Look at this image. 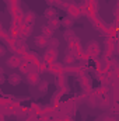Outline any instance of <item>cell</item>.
I'll return each mask as SVG.
<instances>
[{
  "instance_id": "cell-2",
  "label": "cell",
  "mask_w": 119,
  "mask_h": 121,
  "mask_svg": "<svg viewBox=\"0 0 119 121\" xmlns=\"http://www.w3.org/2000/svg\"><path fill=\"white\" fill-rule=\"evenodd\" d=\"M42 60H45L48 65L58 62V49H53V48L46 49V52H45L44 56H42Z\"/></svg>"
},
{
  "instance_id": "cell-15",
  "label": "cell",
  "mask_w": 119,
  "mask_h": 121,
  "mask_svg": "<svg viewBox=\"0 0 119 121\" xmlns=\"http://www.w3.org/2000/svg\"><path fill=\"white\" fill-rule=\"evenodd\" d=\"M44 14H45V17H46L48 20H51V18H55V17H56V10H55L53 7H48Z\"/></svg>"
},
{
  "instance_id": "cell-10",
  "label": "cell",
  "mask_w": 119,
  "mask_h": 121,
  "mask_svg": "<svg viewBox=\"0 0 119 121\" xmlns=\"http://www.w3.org/2000/svg\"><path fill=\"white\" fill-rule=\"evenodd\" d=\"M23 20H24V24L32 26L34 21H35V13H34V11H27V13H24Z\"/></svg>"
},
{
  "instance_id": "cell-26",
  "label": "cell",
  "mask_w": 119,
  "mask_h": 121,
  "mask_svg": "<svg viewBox=\"0 0 119 121\" xmlns=\"http://www.w3.org/2000/svg\"><path fill=\"white\" fill-rule=\"evenodd\" d=\"M4 80H6V79H4V76H3V75H0V85H3V83H4Z\"/></svg>"
},
{
  "instance_id": "cell-21",
  "label": "cell",
  "mask_w": 119,
  "mask_h": 121,
  "mask_svg": "<svg viewBox=\"0 0 119 121\" xmlns=\"http://www.w3.org/2000/svg\"><path fill=\"white\" fill-rule=\"evenodd\" d=\"M48 44H49V47L51 48H53V49H58V47H59V41L56 39V38H51V41H48Z\"/></svg>"
},
{
  "instance_id": "cell-27",
  "label": "cell",
  "mask_w": 119,
  "mask_h": 121,
  "mask_svg": "<svg viewBox=\"0 0 119 121\" xmlns=\"http://www.w3.org/2000/svg\"><path fill=\"white\" fill-rule=\"evenodd\" d=\"M104 121H116L115 118H111V117H108V118H105Z\"/></svg>"
},
{
  "instance_id": "cell-23",
  "label": "cell",
  "mask_w": 119,
  "mask_h": 121,
  "mask_svg": "<svg viewBox=\"0 0 119 121\" xmlns=\"http://www.w3.org/2000/svg\"><path fill=\"white\" fill-rule=\"evenodd\" d=\"M39 90L41 91H46L48 90V82H45V80L41 82V83H39Z\"/></svg>"
},
{
  "instance_id": "cell-17",
  "label": "cell",
  "mask_w": 119,
  "mask_h": 121,
  "mask_svg": "<svg viewBox=\"0 0 119 121\" xmlns=\"http://www.w3.org/2000/svg\"><path fill=\"white\" fill-rule=\"evenodd\" d=\"M76 55L74 54H71V52H69L67 55H66V58H64V63L69 66V65H74V62H76Z\"/></svg>"
},
{
  "instance_id": "cell-18",
  "label": "cell",
  "mask_w": 119,
  "mask_h": 121,
  "mask_svg": "<svg viewBox=\"0 0 119 121\" xmlns=\"http://www.w3.org/2000/svg\"><path fill=\"white\" fill-rule=\"evenodd\" d=\"M73 21H74V18H71V17L66 16V17L60 21V24H63V27H66V28H70V27L73 26Z\"/></svg>"
},
{
  "instance_id": "cell-11",
  "label": "cell",
  "mask_w": 119,
  "mask_h": 121,
  "mask_svg": "<svg viewBox=\"0 0 119 121\" xmlns=\"http://www.w3.org/2000/svg\"><path fill=\"white\" fill-rule=\"evenodd\" d=\"M48 38H45L44 35H38V37H35V45L36 47H39V48H45V47H48Z\"/></svg>"
},
{
  "instance_id": "cell-19",
  "label": "cell",
  "mask_w": 119,
  "mask_h": 121,
  "mask_svg": "<svg viewBox=\"0 0 119 121\" xmlns=\"http://www.w3.org/2000/svg\"><path fill=\"white\" fill-rule=\"evenodd\" d=\"M28 66H30V62H27L25 59H23L20 62V70L23 72V73H28Z\"/></svg>"
},
{
  "instance_id": "cell-8",
  "label": "cell",
  "mask_w": 119,
  "mask_h": 121,
  "mask_svg": "<svg viewBox=\"0 0 119 121\" xmlns=\"http://www.w3.org/2000/svg\"><path fill=\"white\" fill-rule=\"evenodd\" d=\"M80 82H81V85H83L84 90H86V91H91V89H92L91 78H90L87 73H86V75H83V76H80Z\"/></svg>"
},
{
  "instance_id": "cell-13",
  "label": "cell",
  "mask_w": 119,
  "mask_h": 121,
  "mask_svg": "<svg viewBox=\"0 0 119 121\" xmlns=\"http://www.w3.org/2000/svg\"><path fill=\"white\" fill-rule=\"evenodd\" d=\"M36 69H38V73H45V72H48V63L41 59L36 63Z\"/></svg>"
},
{
  "instance_id": "cell-9",
  "label": "cell",
  "mask_w": 119,
  "mask_h": 121,
  "mask_svg": "<svg viewBox=\"0 0 119 121\" xmlns=\"http://www.w3.org/2000/svg\"><path fill=\"white\" fill-rule=\"evenodd\" d=\"M27 80H28V83L32 85V86L38 85V83H39V73H36V72H30V73H27Z\"/></svg>"
},
{
  "instance_id": "cell-3",
  "label": "cell",
  "mask_w": 119,
  "mask_h": 121,
  "mask_svg": "<svg viewBox=\"0 0 119 121\" xmlns=\"http://www.w3.org/2000/svg\"><path fill=\"white\" fill-rule=\"evenodd\" d=\"M66 11H67L69 17H71V18H79V17H81L79 4H74V3H71V1H69V4L66 6Z\"/></svg>"
},
{
  "instance_id": "cell-4",
  "label": "cell",
  "mask_w": 119,
  "mask_h": 121,
  "mask_svg": "<svg viewBox=\"0 0 119 121\" xmlns=\"http://www.w3.org/2000/svg\"><path fill=\"white\" fill-rule=\"evenodd\" d=\"M69 49H70V52H71V54H74V55H77L80 51H83L81 42H80V39H79L76 35L69 41Z\"/></svg>"
},
{
  "instance_id": "cell-7",
  "label": "cell",
  "mask_w": 119,
  "mask_h": 121,
  "mask_svg": "<svg viewBox=\"0 0 119 121\" xmlns=\"http://www.w3.org/2000/svg\"><path fill=\"white\" fill-rule=\"evenodd\" d=\"M23 59H25L27 62H32V63H36V62H39L41 60V58H39V55L36 54V52H34V51H27L23 56H21Z\"/></svg>"
},
{
  "instance_id": "cell-5",
  "label": "cell",
  "mask_w": 119,
  "mask_h": 121,
  "mask_svg": "<svg viewBox=\"0 0 119 121\" xmlns=\"http://www.w3.org/2000/svg\"><path fill=\"white\" fill-rule=\"evenodd\" d=\"M48 72L55 75V76H59L62 73H64V66L59 63V62H55V63H49L48 65Z\"/></svg>"
},
{
  "instance_id": "cell-20",
  "label": "cell",
  "mask_w": 119,
  "mask_h": 121,
  "mask_svg": "<svg viewBox=\"0 0 119 121\" xmlns=\"http://www.w3.org/2000/svg\"><path fill=\"white\" fill-rule=\"evenodd\" d=\"M56 83H58L59 87H62V86L66 85V75H64V73H62V75H59V76H56Z\"/></svg>"
},
{
  "instance_id": "cell-12",
  "label": "cell",
  "mask_w": 119,
  "mask_h": 121,
  "mask_svg": "<svg viewBox=\"0 0 119 121\" xmlns=\"http://www.w3.org/2000/svg\"><path fill=\"white\" fill-rule=\"evenodd\" d=\"M8 83H11V85H18V83H21V76L18 75V73H11L10 76H8Z\"/></svg>"
},
{
  "instance_id": "cell-24",
  "label": "cell",
  "mask_w": 119,
  "mask_h": 121,
  "mask_svg": "<svg viewBox=\"0 0 119 121\" xmlns=\"http://www.w3.org/2000/svg\"><path fill=\"white\" fill-rule=\"evenodd\" d=\"M6 52H7V48H6L3 44H0V56H4Z\"/></svg>"
},
{
  "instance_id": "cell-16",
  "label": "cell",
  "mask_w": 119,
  "mask_h": 121,
  "mask_svg": "<svg viewBox=\"0 0 119 121\" xmlns=\"http://www.w3.org/2000/svg\"><path fill=\"white\" fill-rule=\"evenodd\" d=\"M42 35L49 39V38H52V35H53V30H52L51 27H48V26H44V27H42Z\"/></svg>"
},
{
  "instance_id": "cell-31",
  "label": "cell",
  "mask_w": 119,
  "mask_h": 121,
  "mask_svg": "<svg viewBox=\"0 0 119 121\" xmlns=\"http://www.w3.org/2000/svg\"><path fill=\"white\" fill-rule=\"evenodd\" d=\"M71 121H73V120H71Z\"/></svg>"
},
{
  "instance_id": "cell-14",
  "label": "cell",
  "mask_w": 119,
  "mask_h": 121,
  "mask_svg": "<svg viewBox=\"0 0 119 121\" xmlns=\"http://www.w3.org/2000/svg\"><path fill=\"white\" fill-rule=\"evenodd\" d=\"M60 26H62V24H60V20L58 18V17H55V18H51V20H49V23H48V27H51L53 31L56 30V28H59Z\"/></svg>"
},
{
  "instance_id": "cell-22",
  "label": "cell",
  "mask_w": 119,
  "mask_h": 121,
  "mask_svg": "<svg viewBox=\"0 0 119 121\" xmlns=\"http://www.w3.org/2000/svg\"><path fill=\"white\" fill-rule=\"evenodd\" d=\"M63 37H64V38H66L67 41H70V39H71V38L74 37V32H73V31L70 30V28H67V31H64V34H63Z\"/></svg>"
},
{
  "instance_id": "cell-6",
  "label": "cell",
  "mask_w": 119,
  "mask_h": 121,
  "mask_svg": "<svg viewBox=\"0 0 119 121\" xmlns=\"http://www.w3.org/2000/svg\"><path fill=\"white\" fill-rule=\"evenodd\" d=\"M23 60V58L20 56V55H17V54H13L8 59L6 60V63H7V66L8 68H11V69H16V68H18L20 66V62Z\"/></svg>"
},
{
  "instance_id": "cell-1",
  "label": "cell",
  "mask_w": 119,
  "mask_h": 121,
  "mask_svg": "<svg viewBox=\"0 0 119 121\" xmlns=\"http://www.w3.org/2000/svg\"><path fill=\"white\" fill-rule=\"evenodd\" d=\"M86 52L94 59V58H97L101 54V45L97 41H91V42L87 44V47H86Z\"/></svg>"
},
{
  "instance_id": "cell-29",
  "label": "cell",
  "mask_w": 119,
  "mask_h": 121,
  "mask_svg": "<svg viewBox=\"0 0 119 121\" xmlns=\"http://www.w3.org/2000/svg\"><path fill=\"white\" fill-rule=\"evenodd\" d=\"M0 121H4V117H3V116H1V117H0Z\"/></svg>"
},
{
  "instance_id": "cell-28",
  "label": "cell",
  "mask_w": 119,
  "mask_h": 121,
  "mask_svg": "<svg viewBox=\"0 0 119 121\" xmlns=\"http://www.w3.org/2000/svg\"><path fill=\"white\" fill-rule=\"evenodd\" d=\"M0 75H3V68H0Z\"/></svg>"
},
{
  "instance_id": "cell-25",
  "label": "cell",
  "mask_w": 119,
  "mask_h": 121,
  "mask_svg": "<svg viewBox=\"0 0 119 121\" xmlns=\"http://www.w3.org/2000/svg\"><path fill=\"white\" fill-rule=\"evenodd\" d=\"M114 14H115V18H118V6L114 9Z\"/></svg>"
},
{
  "instance_id": "cell-30",
  "label": "cell",
  "mask_w": 119,
  "mask_h": 121,
  "mask_svg": "<svg viewBox=\"0 0 119 121\" xmlns=\"http://www.w3.org/2000/svg\"><path fill=\"white\" fill-rule=\"evenodd\" d=\"M7 1H8V0H7Z\"/></svg>"
}]
</instances>
